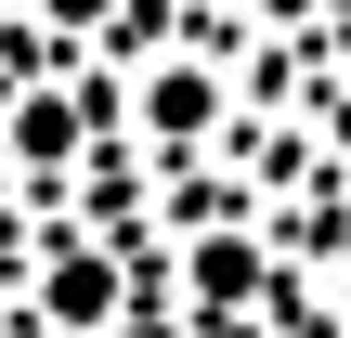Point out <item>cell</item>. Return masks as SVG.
I'll return each mask as SVG.
<instances>
[{
  "label": "cell",
  "instance_id": "6da1fadb",
  "mask_svg": "<svg viewBox=\"0 0 351 338\" xmlns=\"http://www.w3.org/2000/svg\"><path fill=\"white\" fill-rule=\"evenodd\" d=\"M143 104H156V130H208V104H221V78H208V65H169V78H156Z\"/></svg>",
  "mask_w": 351,
  "mask_h": 338
},
{
  "label": "cell",
  "instance_id": "7a4b0ae2",
  "mask_svg": "<svg viewBox=\"0 0 351 338\" xmlns=\"http://www.w3.org/2000/svg\"><path fill=\"white\" fill-rule=\"evenodd\" d=\"M13 143H26V156H65L78 130H65V104H26V117H13Z\"/></svg>",
  "mask_w": 351,
  "mask_h": 338
},
{
  "label": "cell",
  "instance_id": "3957f363",
  "mask_svg": "<svg viewBox=\"0 0 351 338\" xmlns=\"http://www.w3.org/2000/svg\"><path fill=\"white\" fill-rule=\"evenodd\" d=\"M39 13H52V26H91V13H117V0H39Z\"/></svg>",
  "mask_w": 351,
  "mask_h": 338
},
{
  "label": "cell",
  "instance_id": "277c9868",
  "mask_svg": "<svg viewBox=\"0 0 351 338\" xmlns=\"http://www.w3.org/2000/svg\"><path fill=\"white\" fill-rule=\"evenodd\" d=\"M261 13H313V0H261Z\"/></svg>",
  "mask_w": 351,
  "mask_h": 338
}]
</instances>
